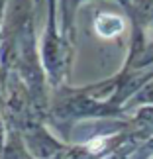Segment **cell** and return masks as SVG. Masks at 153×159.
Wrapping results in <instances>:
<instances>
[{"label":"cell","instance_id":"obj_1","mask_svg":"<svg viewBox=\"0 0 153 159\" xmlns=\"http://www.w3.org/2000/svg\"><path fill=\"white\" fill-rule=\"evenodd\" d=\"M94 28L104 38H112V35L120 34L122 30H124V20L118 18V16H112V14H102L98 20H96Z\"/></svg>","mask_w":153,"mask_h":159}]
</instances>
